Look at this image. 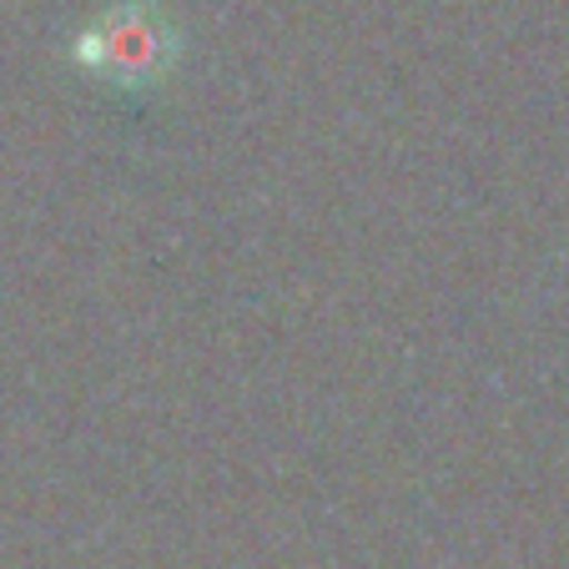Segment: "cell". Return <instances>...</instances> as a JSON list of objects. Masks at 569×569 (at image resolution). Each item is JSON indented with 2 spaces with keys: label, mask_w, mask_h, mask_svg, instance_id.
Masks as SVG:
<instances>
[{
  "label": "cell",
  "mask_w": 569,
  "mask_h": 569,
  "mask_svg": "<svg viewBox=\"0 0 569 569\" xmlns=\"http://www.w3.org/2000/svg\"><path fill=\"white\" fill-rule=\"evenodd\" d=\"M81 66L111 87H147L157 81L167 66H172V31L157 11L147 6H111L107 16L81 31V46H76Z\"/></svg>",
  "instance_id": "cell-1"
}]
</instances>
